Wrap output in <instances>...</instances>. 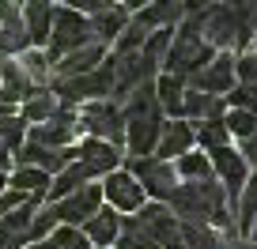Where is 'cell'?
I'll use <instances>...</instances> for the list:
<instances>
[{
	"mask_svg": "<svg viewBox=\"0 0 257 249\" xmlns=\"http://www.w3.org/2000/svg\"><path fill=\"white\" fill-rule=\"evenodd\" d=\"M167 211L178 219V223H189V226H212V230L227 234V230H238L234 226V211L227 204L223 185L212 177V181H185L178 185L174 193L167 196Z\"/></svg>",
	"mask_w": 257,
	"mask_h": 249,
	"instance_id": "6da1fadb",
	"label": "cell"
},
{
	"mask_svg": "<svg viewBox=\"0 0 257 249\" xmlns=\"http://www.w3.org/2000/svg\"><path fill=\"white\" fill-rule=\"evenodd\" d=\"M91 42H95V34H91V19L87 16H80V12H72V8H57L53 12V27H49V42H46L49 65L61 61L64 53H76V49L91 46Z\"/></svg>",
	"mask_w": 257,
	"mask_h": 249,
	"instance_id": "7a4b0ae2",
	"label": "cell"
},
{
	"mask_svg": "<svg viewBox=\"0 0 257 249\" xmlns=\"http://www.w3.org/2000/svg\"><path fill=\"white\" fill-rule=\"evenodd\" d=\"M76 121H80V132H91V140H102V144H110V147L125 144V113H121V106H113L110 98L80 106V110H76Z\"/></svg>",
	"mask_w": 257,
	"mask_h": 249,
	"instance_id": "3957f363",
	"label": "cell"
},
{
	"mask_svg": "<svg viewBox=\"0 0 257 249\" xmlns=\"http://www.w3.org/2000/svg\"><path fill=\"white\" fill-rule=\"evenodd\" d=\"M201 38L208 42L216 53H234L242 49V27L234 16V4H208L201 19Z\"/></svg>",
	"mask_w": 257,
	"mask_h": 249,
	"instance_id": "277c9868",
	"label": "cell"
},
{
	"mask_svg": "<svg viewBox=\"0 0 257 249\" xmlns=\"http://www.w3.org/2000/svg\"><path fill=\"white\" fill-rule=\"evenodd\" d=\"M133 181L140 185V193L152 196L155 204H167V196L178 189V177H174V166L170 162H159L155 155L148 159H128V170H125Z\"/></svg>",
	"mask_w": 257,
	"mask_h": 249,
	"instance_id": "5b68a950",
	"label": "cell"
},
{
	"mask_svg": "<svg viewBox=\"0 0 257 249\" xmlns=\"http://www.w3.org/2000/svg\"><path fill=\"white\" fill-rule=\"evenodd\" d=\"M208 162H212V174H216V181L223 185L227 204H231V211H234L242 185L249 181V166L242 162L238 151H231V147H216V151H208Z\"/></svg>",
	"mask_w": 257,
	"mask_h": 249,
	"instance_id": "8992f818",
	"label": "cell"
},
{
	"mask_svg": "<svg viewBox=\"0 0 257 249\" xmlns=\"http://www.w3.org/2000/svg\"><path fill=\"white\" fill-rule=\"evenodd\" d=\"M76 132H80L76 110L61 106V110H57L49 121L34 125V129H31V140H27V144H38V147H53V151H61V147H68V144L76 140Z\"/></svg>",
	"mask_w": 257,
	"mask_h": 249,
	"instance_id": "52a82bcc",
	"label": "cell"
},
{
	"mask_svg": "<svg viewBox=\"0 0 257 249\" xmlns=\"http://www.w3.org/2000/svg\"><path fill=\"white\" fill-rule=\"evenodd\" d=\"M49 208H53V219H57V223L76 226V230H80V226L87 223V219L95 215L98 208H102V189H98V185H83L80 193L64 196V200L49 204Z\"/></svg>",
	"mask_w": 257,
	"mask_h": 249,
	"instance_id": "ba28073f",
	"label": "cell"
},
{
	"mask_svg": "<svg viewBox=\"0 0 257 249\" xmlns=\"http://www.w3.org/2000/svg\"><path fill=\"white\" fill-rule=\"evenodd\" d=\"M234 65H238V57H234V53H216V57H212V65L204 68V72H197L185 87L201 91V95L227 98V91L234 87Z\"/></svg>",
	"mask_w": 257,
	"mask_h": 249,
	"instance_id": "9c48e42d",
	"label": "cell"
},
{
	"mask_svg": "<svg viewBox=\"0 0 257 249\" xmlns=\"http://www.w3.org/2000/svg\"><path fill=\"white\" fill-rule=\"evenodd\" d=\"M102 61H106V46L91 42V46L76 49V53H64L61 61H53V65H49V83H53V80H76V76H87V72H95Z\"/></svg>",
	"mask_w": 257,
	"mask_h": 249,
	"instance_id": "30bf717a",
	"label": "cell"
},
{
	"mask_svg": "<svg viewBox=\"0 0 257 249\" xmlns=\"http://www.w3.org/2000/svg\"><path fill=\"white\" fill-rule=\"evenodd\" d=\"M102 189V200H110V211H140L144 208V193H140V185L125 174V170H113L106 174V181L98 185Z\"/></svg>",
	"mask_w": 257,
	"mask_h": 249,
	"instance_id": "8fae6325",
	"label": "cell"
},
{
	"mask_svg": "<svg viewBox=\"0 0 257 249\" xmlns=\"http://www.w3.org/2000/svg\"><path fill=\"white\" fill-rule=\"evenodd\" d=\"M72 155H76V162H80L83 170H87L91 177H98V174H113V170L121 166V151L117 147H110V144H102V140H80V147H72Z\"/></svg>",
	"mask_w": 257,
	"mask_h": 249,
	"instance_id": "7c38bea8",
	"label": "cell"
},
{
	"mask_svg": "<svg viewBox=\"0 0 257 249\" xmlns=\"http://www.w3.org/2000/svg\"><path fill=\"white\" fill-rule=\"evenodd\" d=\"M76 155H72V147H61V151H53V147H38V144H23L16 151V162L19 166H27V170H42V174H61L68 162H72Z\"/></svg>",
	"mask_w": 257,
	"mask_h": 249,
	"instance_id": "4fadbf2b",
	"label": "cell"
},
{
	"mask_svg": "<svg viewBox=\"0 0 257 249\" xmlns=\"http://www.w3.org/2000/svg\"><path fill=\"white\" fill-rule=\"evenodd\" d=\"M91 19V34H95L98 46H110V42L121 38V31L128 27V19H133V8L128 4H102V8L95 12Z\"/></svg>",
	"mask_w": 257,
	"mask_h": 249,
	"instance_id": "5bb4252c",
	"label": "cell"
},
{
	"mask_svg": "<svg viewBox=\"0 0 257 249\" xmlns=\"http://www.w3.org/2000/svg\"><path fill=\"white\" fill-rule=\"evenodd\" d=\"M23 49H31V38H27V27H23V12L16 4H0V53H4V61H12Z\"/></svg>",
	"mask_w": 257,
	"mask_h": 249,
	"instance_id": "9a60e30c",
	"label": "cell"
},
{
	"mask_svg": "<svg viewBox=\"0 0 257 249\" xmlns=\"http://www.w3.org/2000/svg\"><path fill=\"white\" fill-rule=\"evenodd\" d=\"M133 219H137V223L144 226L148 234H152L159 249H163V245H170V241L178 238V219L167 211V204H155V200H152V204H144V208H140Z\"/></svg>",
	"mask_w": 257,
	"mask_h": 249,
	"instance_id": "2e32d148",
	"label": "cell"
},
{
	"mask_svg": "<svg viewBox=\"0 0 257 249\" xmlns=\"http://www.w3.org/2000/svg\"><path fill=\"white\" fill-rule=\"evenodd\" d=\"M193 147V121H167L159 132V144H155V159L170 162V159H182L189 155Z\"/></svg>",
	"mask_w": 257,
	"mask_h": 249,
	"instance_id": "e0dca14e",
	"label": "cell"
},
{
	"mask_svg": "<svg viewBox=\"0 0 257 249\" xmlns=\"http://www.w3.org/2000/svg\"><path fill=\"white\" fill-rule=\"evenodd\" d=\"M121 219H125V215H117V211H110V208H98L80 230H83V238L91 241V249H95V245L110 249L113 241H117V234H121Z\"/></svg>",
	"mask_w": 257,
	"mask_h": 249,
	"instance_id": "ac0fdd59",
	"label": "cell"
},
{
	"mask_svg": "<svg viewBox=\"0 0 257 249\" xmlns=\"http://www.w3.org/2000/svg\"><path fill=\"white\" fill-rule=\"evenodd\" d=\"M23 12V27H27V38H31V49H42L49 42V27H53V4H27Z\"/></svg>",
	"mask_w": 257,
	"mask_h": 249,
	"instance_id": "d6986e66",
	"label": "cell"
},
{
	"mask_svg": "<svg viewBox=\"0 0 257 249\" xmlns=\"http://www.w3.org/2000/svg\"><path fill=\"white\" fill-rule=\"evenodd\" d=\"M155 102H159L163 113H174V121H182V102H185V80H178V76H167L159 72L155 76Z\"/></svg>",
	"mask_w": 257,
	"mask_h": 249,
	"instance_id": "ffe728a7",
	"label": "cell"
},
{
	"mask_svg": "<svg viewBox=\"0 0 257 249\" xmlns=\"http://www.w3.org/2000/svg\"><path fill=\"white\" fill-rule=\"evenodd\" d=\"M91 181V174H87V170H83L80 166V162H68V166H64L61 170V174H57V177H49V189H46V196H49V200H64V196H72V193H80V189H83V185H87Z\"/></svg>",
	"mask_w": 257,
	"mask_h": 249,
	"instance_id": "44dd1931",
	"label": "cell"
},
{
	"mask_svg": "<svg viewBox=\"0 0 257 249\" xmlns=\"http://www.w3.org/2000/svg\"><path fill=\"white\" fill-rule=\"evenodd\" d=\"M61 110V102H57V95L49 87H38V91H31V95L23 98V110H19V117L27 121V125H42V121H49L53 113Z\"/></svg>",
	"mask_w": 257,
	"mask_h": 249,
	"instance_id": "7402d4cb",
	"label": "cell"
},
{
	"mask_svg": "<svg viewBox=\"0 0 257 249\" xmlns=\"http://www.w3.org/2000/svg\"><path fill=\"white\" fill-rule=\"evenodd\" d=\"M223 110H227L223 98H216V95H201V91L185 87L182 113H189L193 121H223Z\"/></svg>",
	"mask_w": 257,
	"mask_h": 249,
	"instance_id": "603a6c76",
	"label": "cell"
},
{
	"mask_svg": "<svg viewBox=\"0 0 257 249\" xmlns=\"http://www.w3.org/2000/svg\"><path fill=\"white\" fill-rule=\"evenodd\" d=\"M31 80H27L23 72H19L16 61H0V98H8L12 106H19L27 95H31Z\"/></svg>",
	"mask_w": 257,
	"mask_h": 249,
	"instance_id": "cb8c5ba5",
	"label": "cell"
},
{
	"mask_svg": "<svg viewBox=\"0 0 257 249\" xmlns=\"http://www.w3.org/2000/svg\"><path fill=\"white\" fill-rule=\"evenodd\" d=\"M16 65H19V72L31 80L34 91H38V87H49V57H46V49H23Z\"/></svg>",
	"mask_w": 257,
	"mask_h": 249,
	"instance_id": "d4e9b609",
	"label": "cell"
},
{
	"mask_svg": "<svg viewBox=\"0 0 257 249\" xmlns=\"http://www.w3.org/2000/svg\"><path fill=\"white\" fill-rule=\"evenodd\" d=\"M8 189H16V193L31 196V200H46V189H49V174H42V170H27V166H19L16 174H12Z\"/></svg>",
	"mask_w": 257,
	"mask_h": 249,
	"instance_id": "484cf974",
	"label": "cell"
},
{
	"mask_svg": "<svg viewBox=\"0 0 257 249\" xmlns=\"http://www.w3.org/2000/svg\"><path fill=\"white\" fill-rule=\"evenodd\" d=\"M253 219H257V174L249 177L246 185H242L238 204H234V226H238L242 238H246V230L253 226Z\"/></svg>",
	"mask_w": 257,
	"mask_h": 249,
	"instance_id": "4316f807",
	"label": "cell"
},
{
	"mask_svg": "<svg viewBox=\"0 0 257 249\" xmlns=\"http://www.w3.org/2000/svg\"><path fill=\"white\" fill-rule=\"evenodd\" d=\"M174 166V177H185V181H212V162L208 155H182V159L170 162Z\"/></svg>",
	"mask_w": 257,
	"mask_h": 249,
	"instance_id": "83f0119b",
	"label": "cell"
},
{
	"mask_svg": "<svg viewBox=\"0 0 257 249\" xmlns=\"http://www.w3.org/2000/svg\"><path fill=\"white\" fill-rule=\"evenodd\" d=\"M113 245H117V249H159V245H155V238H152V234H148L133 215L121 219V234H117V241H113Z\"/></svg>",
	"mask_w": 257,
	"mask_h": 249,
	"instance_id": "f1b7e54d",
	"label": "cell"
},
{
	"mask_svg": "<svg viewBox=\"0 0 257 249\" xmlns=\"http://www.w3.org/2000/svg\"><path fill=\"white\" fill-rule=\"evenodd\" d=\"M23 144H27V121L19 117V113L0 117V147H4L8 155H16Z\"/></svg>",
	"mask_w": 257,
	"mask_h": 249,
	"instance_id": "f546056e",
	"label": "cell"
},
{
	"mask_svg": "<svg viewBox=\"0 0 257 249\" xmlns=\"http://www.w3.org/2000/svg\"><path fill=\"white\" fill-rule=\"evenodd\" d=\"M227 129H223V121H197L193 125V144H201L208 147V151H216V147H227Z\"/></svg>",
	"mask_w": 257,
	"mask_h": 249,
	"instance_id": "4dcf8cb0",
	"label": "cell"
},
{
	"mask_svg": "<svg viewBox=\"0 0 257 249\" xmlns=\"http://www.w3.org/2000/svg\"><path fill=\"white\" fill-rule=\"evenodd\" d=\"M223 129H227V136H253L257 132V113H242V110H231V113H223Z\"/></svg>",
	"mask_w": 257,
	"mask_h": 249,
	"instance_id": "1f68e13d",
	"label": "cell"
},
{
	"mask_svg": "<svg viewBox=\"0 0 257 249\" xmlns=\"http://www.w3.org/2000/svg\"><path fill=\"white\" fill-rule=\"evenodd\" d=\"M53 230H57L53 208H38V211H34V219H31V230H27V245H34V241H46Z\"/></svg>",
	"mask_w": 257,
	"mask_h": 249,
	"instance_id": "d6a6232c",
	"label": "cell"
},
{
	"mask_svg": "<svg viewBox=\"0 0 257 249\" xmlns=\"http://www.w3.org/2000/svg\"><path fill=\"white\" fill-rule=\"evenodd\" d=\"M49 245L53 249H91V241L83 238V230H76V226H57V230L49 234Z\"/></svg>",
	"mask_w": 257,
	"mask_h": 249,
	"instance_id": "836d02e7",
	"label": "cell"
},
{
	"mask_svg": "<svg viewBox=\"0 0 257 249\" xmlns=\"http://www.w3.org/2000/svg\"><path fill=\"white\" fill-rule=\"evenodd\" d=\"M234 80H238V87L257 91V61H253V57H238V65H234Z\"/></svg>",
	"mask_w": 257,
	"mask_h": 249,
	"instance_id": "e575fe53",
	"label": "cell"
},
{
	"mask_svg": "<svg viewBox=\"0 0 257 249\" xmlns=\"http://www.w3.org/2000/svg\"><path fill=\"white\" fill-rule=\"evenodd\" d=\"M242 162H246V166H257V132H253V136H246V140H242Z\"/></svg>",
	"mask_w": 257,
	"mask_h": 249,
	"instance_id": "d590c367",
	"label": "cell"
},
{
	"mask_svg": "<svg viewBox=\"0 0 257 249\" xmlns=\"http://www.w3.org/2000/svg\"><path fill=\"white\" fill-rule=\"evenodd\" d=\"M0 249H23V241H19V238H12L8 230H0Z\"/></svg>",
	"mask_w": 257,
	"mask_h": 249,
	"instance_id": "8d00e7d4",
	"label": "cell"
},
{
	"mask_svg": "<svg viewBox=\"0 0 257 249\" xmlns=\"http://www.w3.org/2000/svg\"><path fill=\"white\" fill-rule=\"evenodd\" d=\"M8 166H12V155L4 151V147H0V174H4V170H8Z\"/></svg>",
	"mask_w": 257,
	"mask_h": 249,
	"instance_id": "74e56055",
	"label": "cell"
},
{
	"mask_svg": "<svg viewBox=\"0 0 257 249\" xmlns=\"http://www.w3.org/2000/svg\"><path fill=\"white\" fill-rule=\"evenodd\" d=\"M4 189H8V177H4V174H0V193H4Z\"/></svg>",
	"mask_w": 257,
	"mask_h": 249,
	"instance_id": "f35d334b",
	"label": "cell"
},
{
	"mask_svg": "<svg viewBox=\"0 0 257 249\" xmlns=\"http://www.w3.org/2000/svg\"><path fill=\"white\" fill-rule=\"evenodd\" d=\"M249 57H253V61H257V42H253V53H249Z\"/></svg>",
	"mask_w": 257,
	"mask_h": 249,
	"instance_id": "ab89813d",
	"label": "cell"
}]
</instances>
